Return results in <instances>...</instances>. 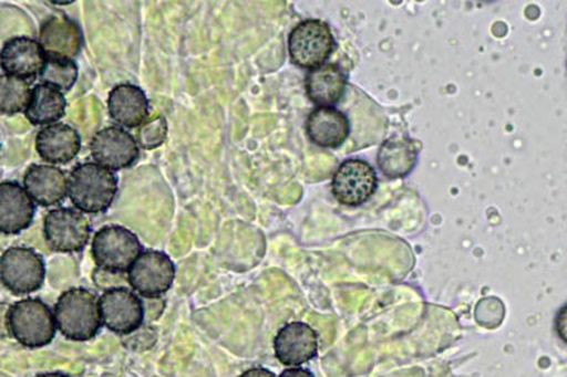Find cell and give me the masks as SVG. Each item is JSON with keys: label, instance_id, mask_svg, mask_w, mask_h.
Masks as SVG:
<instances>
[{"label": "cell", "instance_id": "23", "mask_svg": "<svg viewBox=\"0 0 567 377\" xmlns=\"http://www.w3.org/2000/svg\"><path fill=\"white\" fill-rule=\"evenodd\" d=\"M78 78L79 67L75 60L48 54L40 76L41 84L68 92L76 85Z\"/></svg>", "mask_w": 567, "mask_h": 377}, {"label": "cell", "instance_id": "26", "mask_svg": "<svg viewBox=\"0 0 567 377\" xmlns=\"http://www.w3.org/2000/svg\"><path fill=\"white\" fill-rule=\"evenodd\" d=\"M555 333L557 337L567 345V303L564 305L555 316L554 321Z\"/></svg>", "mask_w": 567, "mask_h": 377}, {"label": "cell", "instance_id": "27", "mask_svg": "<svg viewBox=\"0 0 567 377\" xmlns=\"http://www.w3.org/2000/svg\"><path fill=\"white\" fill-rule=\"evenodd\" d=\"M239 377H277L270 370L264 367H252V369L245 371Z\"/></svg>", "mask_w": 567, "mask_h": 377}, {"label": "cell", "instance_id": "5", "mask_svg": "<svg viewBox=\"0 0 567 377\" xmlns=\"http://www.w3.org/2000/svg\"><path fill=\"white\" fill-rule=\"evenodd\" d=\"M3 286L17 296L39 291L45 280L42 256L29 247H12L0 259Z\"/></svg>", "mask_w": 567, "mask_h": 377}, {"label": "cell", "instance_id": "12", "mask_svg": "<svg viewBox=\"0 0 567 377\" xmlns=\"http://www.w3.org/2000/svg\"><path fill=\"white\" fill-rule=\"evenodd\" d=\"M48 53L40 41L18 35L8 40L0 52V64L6 75L34 81L40 78Z\"/></svg>", "mask_w": 567, "mask_h": 377}, {"label": "cell", "instance_id": "28", "mask_svg": "<svg viewBox=\"0 0 567 377\" xmlns=\"http://www.w3.org/2000/svg\"><path fill=\"white\" fill-rule=\"evenodd\" d=\"M279 377H315V375L306 369H288L284 373H281V375Z\"/></svg>", "mask_w": 567, "mask_h": 377}, {"label": "cell", "instance_id": "7", "mask_svg": "<svg viewBox=\"0 0 567 377\" xmlns=\"http://www.w3.org/2000/svg\"><path fill=\"white\" fill-rule=\"evenodd\" d=\"M90 234L89 219L78 209H53L43 219V235L54 252H81L89 243Z\"/></svg>", "mask_w": 567, "mask_h": 377}, {"label": "cell", "instance_id": "10", "mask_svg": "<svg viewBox=\"0 0 567 377\" xmlns=\"http://www.w3.org/2000/svg\"><path fill=\"white\" fill-rule=\"evenodd\" d=\"M96 164L110 171L133 167L140 159V144L123 127L109 126L96 133L90 144Z\"/></svg>", "mask_w": 567, "mask_h": 377}, {"label": "cell", "instance_id": "30", "mask_svg": "<svg viewBox=\"0 0 567 377\" xmlns=\"http://www.w3.org/2000/svg\"><path fill=\"white\" fill-rule=\"evenodd\" d=\"M52 4H56V6H69V4H72V2H52Z\"/></svg>", "mask_w": 567, "mask_h": 377}, {"label": "cell", "instance_id": "17", "mask_svg": "<svg viewBox=\"0 0 567 377\" xmlns=\"http://www.w3.org/2000/svg\"><path fill=\"white\" fill-rule=\"evenodd\" d=\"M109 115L123 128H138L150 117V101L134 84H118L107 97Z\"/></svg>", "mask_w": 567, "mask_h": 377}, {"label": "cell", "instance_id": "29", "mask_svg": "<svg viewBox=\"0 0 567 377\" xmlns=\"http://www.w3.org/2000/svg\"><path fill=\"white\" fill-rule=\"evenodd\" d=\"M37 377H70V376L66 374H62V373H45V374H42Z\"/></svg>", "mask_w": 567, "mask_h": 377}, {"label": "cell", "instance_id": "15", "mask_svg": "<svg viewBox=\"0 0 567 377\" xmlns=\"http://www.w3.org/2000/svg\"><path fill=\"white\" fill-rule=\"evenodd\" d=\"M274 349L282 365H303L317 356L318 335L303 322H292L279 331L274 339Z\"/></svg>", "mask_w": 567, "mask_h": 377}, {"label": "cell", "instance_id": "11", "mask_svg": "<svg viewBox=\"0 0 567 377\" xmlns=\"http://www.w3.org/2000/svg\"><path fill=\"white\" fill-rule=\"evenodd\" d=\"M377 188V171L369 163L359 159L344 161L336 171L332 182L333 196L347 207L363 205Z\"/></svg>", "mask_w": 567, "mask_h": 377}, {"label": "cell", "instance_id": "22", "mask_svg": "<svg viewBox=\"0 0 567 377\" xmlns=\"http://www.w3.org/2000/svg\"><path fill=\"white\" fill-rule=\"evenodd\" d=\"M68 101L63 92L50 85L39 84L33 87L25 118L34 126L56 124L65 116Z\"/></svg>", "mask_w": 567, "mask_h": 377}, {"label": "cell", "instance_id": "14", "mask_svg": "<svg viewBox=\"0 0 567 377\" xmlns=\"http://www.w3.org/2000/svg\"><path fill=\"white\" fill-rule=\"evenodd\" d=\"M35 213L34 201L16 181L0 184V232L20 234L29 229Z\"/></svg>", "mask_w": 567, "mask_h": 377}, {"label": "cell", "instance_id": "16", "mask_svg": "<svg viewBox=\"0 0 567 377\" xmlns=\"http://www.w3.org/2000/svg\"><path fill=\"white\" fill-rule=\"evenodd\" d=\"M35 150L45 163L65 165L79 155L81 136L76 128L68 124L44 126L35 136Z\"/></svg>", "mask_w": 567, "mask_h": 377}, {"label": "cell", "instance_id": "25", "mask_svg": "<svg viewBox=\"0 0 567 377\" xmlns=\"http://www.w3.org/2000/svg\"><path fill=\"white\" fill-rule=\"evenodd\" d=\"M168 136L167 119L162 115L153 116L146 119L136 133V142L144 150L158 149L166 143Z\"/></svg>", "mask_w": 567, "mask_h": 377}, {"label": "cell", "instance_id": "9", "mask_svg": "<svg viewBox=\"0 0 567 377\" xmlns=\"http://www.w3.org/2000/svg\"><path fill=\"white\" fill-rule=\"evenodd\" d=\"M103 325L117 335H131L140 329L145 318L143 301L125 287L109 289L99 300Z\"/></svg>", "mask_w": 567, "mask_h": 377}, {"label": "cell", "instance_id": "2", "mask_svg": "<svg viewBox=\"0 0 567 377\" xmlns=\"http://www.w3.org/2000/svg\"><path fill=\"white\" fill-rule=\"evenodd\" d=\"M54 320L63 337L78 343L93 339L103 324L99 301L85 289L63 292L54 306Z\"/></svg>", "mask_w": 567, "mask_h": 377}, {"label": "cell", "instance_id": "4", "mask_svg": "<svg viewBox=\"0 0 567 377\" xmlns=\"http://www.w3.org/2000/svg\"><path fill=\"white\" fill-rule=\"evenodd\" d=\"M91 253L100 271L125 273L142 254V243L131 229L118 224L105 226L95 233Z\"/></svg>", "mask_w": 567, "mask_h": 377}, {"label": "cell", "instance_id": "18", "mask_svg": "<svg viewBox=\"0 0 567 377\" xmlns=\"http://www.w3.org/2000/svg\"><path fill=\"white\" fill-rule=\"evenodd\" d=\"M40 43L45 53L73 60L84 44V35L69 17L52 15L41 25Z\"/></svg>", "mask_w": 567, "mask_h": 377}, {"label": "cell", "instance_id": "20", "mask_svg": "<svg viewBox=\"0 0 567 377\" xmlns=\"http://www.w3.org/2000/svg\"><path fill=\"white\" fill-rule=\"evenodd\" d=\"M347 76L338 64L329 63L309 71L306 78L307 95L319 107H329L344 94Z\"/></svg>", "mask_w": 567, "mask_h": 377}, {"label": "cell", "instance_id": "1", "mask_svg": "<svg viewBox=\"0 0 567 377\" xmlns=\"http://www.w3.org/2000/svg\"><path fill=\"white\" fill-rule=\"evenodd\" d=\"M117 195V179L96 163L79 164L70 174L71 203L84 214L104 213L113 206Z\"/></svg>", "mask_w": 567, "mask_h": 377}, {"label": "cell", "instance_id": "24", "mask_svg": "<svg viewBox=\"0 0 567 377\" xmlns=\"http://www.w3.org/2000/svg\"><path fill=\"white\" fill-rule=\"evenodd\" d=\"M0 113L12 116L25 112L30 104L32 88L29 81L3 75L0 77Z\"/></svg>", "mask_w": 567, "mask_h": 377}, {"label": "cell", "instance_id": "13", "mask_svg": "<svg viewBox=\"0 0 567 377\" xmlns=\"http://www.w3.org/2000/svg\"><path fill=\"white\" fill-rule=\"evenodd\" d=\"M23 188L37 206H59L69 196V178L65 171L53 165L33 164L25 170Z\"/></svg>", "mask_w": 567, "mask_h": 377}, {"label": "cell", "instance_id": "31", "mask_svg": "<svg viewBox=\"0 0 567 377\" xmlns=\"http://www.w3.org/2000/svg\"><path fill=\"white\" fill-rule=\"evenodd\" d=\"M2 377H9V376H7V375H3Z\"/></svg>", "mask_w": 567, "mask_h": 377}, {"label": "cell", "instance_id": "6", "mask_svg": "<svg viewBox=\"0 0 567 377\" xmlns=\"http://www.w3.org/2000/svg\"><path fill=\"white\" fill-rule=\"evenodd\" d=\"M288 45L292 63L313 70L323 66L334 51L336 42L327 23L308 20L290 32Z\"/></svg>", "mask_w": 567, "mask_h": 377}, {"label": "cell", "instance_id": "3", "mask_svg": "<svg viewBox=\"0 0 567 377\" xmlns=\"http://www.w3.org/2000/svg\"><path fill=\"white\" fill-rule=\"evenodd\" d=\"M7 328L23 347L41 348L53 342L58 325L53 312L43 301L24 299L9 307Z\"/></svg>", "mask_w": 567, "mask_h": 377}, {"label": "cell", "instance_id": "21", "mask_svg": "<svg viewBox=\"0 0 567 377\" xmlns=\"http://www.w3.org/2000/svg\"><path fill=\"white\" fill-rule=\"evenodd\" d=\"M420 147L408 136H392L379 151V167L391 179L404 178L414 170Z\"/></svg>", "mask_w": 567, "mask_h": 377}, {"label": "cell", "instance_id": "8", "mask_svg": "<svg viewBox=\"0 0 567 377\" xmlns=\"http://www.w3.org/2000/svg\"><path fill=\"white\" fill-rule=\"evenodd\" d=\"M176 280V265L166 253L144 251L127 271L131 287L146 300L159 299Z\"/></svg>", "mask_w": 567, "mask_h": 377}, {"label": "cell", "instance_id": "19", "mask_svg": "<svg viewBox=\"0 0 567 377\" xmlns=\"http://www.w3.org/2000/svg\"><path fill=\"white\" fill-rule=\"evenodd\" d=\"M306 127L310 140L320 147L341 146L350 135L349 118L332 106L313 109Z\"/></svg>", "mask_w": 567, "mask_h": 377}]
</instances>
